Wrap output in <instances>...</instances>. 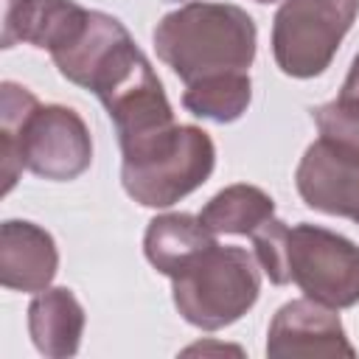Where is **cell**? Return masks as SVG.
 Instances as JSON below:
<instances>
[{"instance_id": "6da1fadb", "label": "cell", "mask_w": 359, "mask_h": 359, "mask_svg": "<svg viewBox=\"0 0 359 359\" xmlns=\"http://www.w3.org/2000/svg\"><path fill=\"white\" fill-rule=\"evenodd\" d=\"M93 163V137L84 118L65 104H39L17 84H0V168L3 194L17 185L22 168L50 182H70Z\"/></svg>"}, {"instance_id": "7a4b0ae2", "label": "cell", "mask_w": 359, "mask_h": 359, "mask_svg": "<svg viewBox=\"0 0 359 359\" xmlns=\"http://www.w3.org/2000/svg\"><path fill=\"white\" fill-rule=\"evenodd\" d=\"M255 258L275 286L294 283L306 297L331 309L359 303V247L320 224H286L272 216L252 236Z\"/></svg>"}, {"instance_id": "3957f363", "label": "cell", "mask_w": 359, "mask_h": 359, "mask_svg": "<svg viewBox=\"0 0 359 359\" xmlns=\"http://www.w3.org/2000/svg\"><path fill=\"white\" fill-rule=\"evenodd\" d=\"M154 50L185 84L219 73H247L255 62L258 28L233 3L191 0L168 11L154 34Z\"/></svg>"}, {"instance_id": "277c9868", "label": "cell", "mask_w": 359, "mask_h": 359, "mask_svg": "<svg viewBox=\"0 0 359 359\" xmlns=\"http://www.w3.org/2000/svg\"><path fill=\"white\" fill-rule=\"evenodd\" d=\"M216 168L213 137L191 123H168L121 146V185L143 208H171L202 188Z\"/></svg>"}, {"instance_id": "5b68a950", "label": "cell", "mask_w": 359, "mask_h": 359, "mask_svg": "<svg viewBox=\"0 0 359 359\" xmlns=\"http://www.w3.org/2000/svg\"><path fill=\"white\" fill-rule=\"evenodd\" d=\"M261 294L258 258L244 247L202 250L171 278V300L180 317L202 331H219L241 320Z\"/></svg>"}, {"instance_id": "8992f818", "label": "cell", "mask_w": 359, "mask_h": 359, "mask_svg": "<svg viewBox=\"0 0 359 359\" xmlns=\"http://www.w3.org/2000/svg\"><path fill=\"white\" fill-rule=\"evenodd\" d=\"M359 17V0H280L272 20V56L280 73H325Z\"/></svg>"}, {"instance_id": "52a82bcc", "label": "cell", "mask_w": 359, "mask_h": 359, "mask_svg": "<svg viewBox=\"0 0 359 359\" xmlns=\"http://www.w3.org/2000/svg\"><path fill=\"white\" fill-rule=\"evenodd\" d=\"M269 359H311V356H356L337 309L311 297L283 303L266 331Z\"/></svg>"}, {"instance_id": "ba28073f", "label": "cell", "mask_w": 359, "mask_h": 359, "mask_svg": "<svg viewBox=\"0 0 359 359\" xmlns=\"http://www.w3.org/2000/svg\"><path fill=\"white\" fill-rule=\"evenodd\" d=\"M294 185L306 208L359 224V151L317 137L297 163Z\"/></svg>"}, {"instance_id": "9c48e42d", "label": "cell", "mask_w": 359, "mask_h": 359, "mask_svg": "<svg viewBox=\"0 0 359 359\" xmlns=\"http://www.w3.org/2000/svg\"><path fill=\"white\" fill-rule=\"evenodd\" d=\"M59 272V250L53 236L25 219L0 224V283L11 292L36 294L53 283Z\"/></svg>"}, {"instance_id": "30bf717a", "label": "cell", "mask_w": 359, "mask_h": 359, "mask_svg": "<svg viewBox=\"0 0 359 359\" xmlns=\"http://www.w3.org/2000/svg\"><path fill=\"white\" fill-rule=\"evenodd\" d=\"M90 8L76 0H3V48L28 42L39 50L65 48L84 25Z\"/></svg>"}, {"instance_id": "8fae6325", "label": "cell", "mask_w": 359, "mask_h": 359, "mask_svg": "<svg viewBox=\"0 0 359 359\" xmlns=\"http://www.w3.org/2000/svg\"><path fill=\"white\" fill-rule=\"evenodd\" d=\"M84 306L67 286H48L28 306V334L34 348L48 359L76 356L84 337Z\"/></svg>"}, {"instance_id": "7c38bea8", "label": "cell", "mask_w": 359, "mask_h": 359, "mask_svg": "<svg viewBox=\"0 0 359 359\" xmlns=\"http://www.w3.org/2000/svg\"><path fill=\"white\" fill-rule=\"evenodd\" d=\"M210 244H216V236L194 213H160L143 233V255L165 278L182 272Z\"/></svg>"}, {"instance_id": "4fadbf2b", "label": "cell", "mask_w": 359, "mask_h": 359, "mask_svg": "<svg viewBox=\"0 0 359 359\" xmlns=\"http://www.w3.org/2000/svg\"><path fill=\"white\" fill-rule=\"evenodd\" d=\"M126 36H132V34H129V28L118 17H112L107 11H93L90 8V14H87L84 25L79 28V34L65 48L53 50L50 59H53L56 70L62 73V79H67L70 84L87 90L93 73L101 67V62Z\"/></svg>"}, {"instance_id": "5bb4252c", "label": "cell", "mask_w": 359, "mask_h": 359, "mask_svg": "<svg viewBox=\"0 0 359 359\" xmlns=\"http://www.w3.org/2000/svg\"><path fill=\"white\" fill-rule=\"evenodd\" d=\"M275 216V199L247 182H233L213 194L199 210L202 224L213 236H252L261 224Z\"/></svg>"}, {"instance_id": "9a60e30c", "label": "cell", "mask_w": 359, "mask_h": 359, "mask_svg": "<svg viewBox=\"0 0 359 359\" xmlns=\"http://www.w3.org/2000/svg\"><path fill=\"white\" fill-rule=\"evenodd\" d=\"M252 101V81L250 73H219L205 76L199 81L185 84L182 107L205 121L213 123H233L238 121Z\"/></svg>"}, {"instance_id": "2e32d148", "label": "cell", "mask_w": 359, "mask_h": 359, "mask_svg": "<svg viewBox=\"0 0 359 359\" xmlns=\"http://www.w3.org/2000/svg\"><path fill=\"white\" fill-rule=\"evenodd\" d=\"M311 118L320 129V137L345 146L351 151H359V104L348 98H334L328 104H320L311 109Z\"/></svg>"}, {"instance_id": "e0dca14e", "label": "cell", "mask_w": 359, "mask_h": 359, "mask_svg": "<svg viewBox=\"0 0 359 359\" xmlns=\"http://www.w3.org/2000/svg\"><path fill=\"white\" fill-rule=\"evenodd\" d=\"M339 98H348V101H356L359 104V53L353 56L351 67H348V76L339 87Z\"/></svg>"}, {"instance_id": "ac0fdd59", "label": "cell", "mask_w": 359, "mask_h": 359, "mask_svg": "<svg viewBox=\"0 0 359 359\" xmlns=\"http://www.w3.org/2000/svg\"><path fill=\"white\" fill-rule=\"evenodd\" d=\"M255 3H264L266 6V3H278V0H255Z\"/></svg>"}]
</instances>
